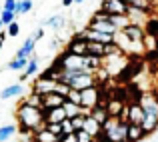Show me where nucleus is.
Instances as JSON below:
<instances>
[{"mask_svg": "<svg viewBox=\"0 0 158 142\" xmlns=\"http://www.w3.org/2000/svg\"><path fill=\"white\" fill-rule=\"evenodd\" d=\"M16 120L22 132H34L40 126H44V114L42 108L28 106V104L20 102V106L16 108Z\"/></svg>", "mask_w": 158, "mask_h": 142, "instance_id": "1", "label": "nucleus"}, {"mask_svg": "<svg viewBox=\"0 0 158 142\" xmlns=\"http://www.w3.org/2000/svg\"><path fill=\"white\" fill-rule=\"evenodd\" d=\"M54 66H56L58 70H70V72L82 70L84 68V54H74V52H68V50H66V52L60 54V58L54 62Z\"/></svg>", "mask_w": 158, "mask_h": 142, "instance_id": "2", "label": "nucleus"}, {"mask_svg": "<svg viewBox=\"0 0 158 142\" xmlns=\"http://www.w3.org/2000/svg\"><path fill=\"white\" fill-rule=\"evenodd\" d=\"M86 28H92V30H98V32H108V34H114V32L118 30V28L110 22L108 14H106V12H102L100 8H98V10L92 14V18L88 20Z\"/></svg>", "mask_w": 158, "mask_h": 142, "instance_id": "3", "label": "nucleus"}, {"mask_svg": "<svg viewBox=\"0 0 158 142\" xmlns=\"http://www.w3.org/2000/svg\"><path fill=\"white\" fill-rule=\"evenodd\" d=\"M100 104V86L94 84V86H88V88L80 90V106L90 110L92 106Z\"/></svg>", "mask_w": 158, "mask_h": 142, "instance_id": "4", "label": "nucleus"}, {"mask_svg": "<svg viewBox=\"0 0 158 142\" xmlns=\"http://www.w3.org/2000/svg\"><path fill=\"white\" fill-rule=\"evenodd\" d=\"M80 36L84 40H92V42H100V44H110L114 42V34H108V32H98L92 28H84L80 32Z\"/></svg>", "mask_w": 158, "mask_h": 142, "instance_id": "5", "label": "nucleus"}, {"mask_svg": "<svg viewBox=\"0 0 158 142\" xmlns=\"http://www.w3.org/2000/svg\"><path fill=\"white\" fill-rule=\"evenodd\" d=\"M100 10L106 12V14H126L128 4L124 0H102Z\"/></svg>", "mask_w": 158, "mask_h": 142, "instance_id": "6", "label": "nucleus"}, {"mask_svg": "<svg viewBox=\"0 0 158 142\" xmlns=\"http://www.w3.org/2000/svg\"><path fill=\"white\" fill-rule=\"evenodd\" d=\"M122 32L128 36V40H132V42L138 44V46H142L144 34H146V32H144V26H140V24H126V26L122 28Z\"/></svg>", "mask_w": 158, "mask_h": 142, "instance_id": "7", "label": "nucleus"}, {"mask_svg": "<svg viewBox=\"0 0 158 142\" xmlns=\"http://www.w3.org/2000/svg\"><path fill=\"white\" fill-rule=\"evenodd\" d=\"M150 14H152L150 10H142V8H136V6H128V10H126V16L130 20V24H140V26L146 24Z\"/></svg>", "mask_w": 158, "mask_h": 142, "instance_id": "8", "label": "nucleus"}, {"mask_svg": "<svg viewBox=\"0 0 158 142\" xmlns=\"http://www.w3.org/2000/svg\"><path fill=\"white\" fill-rule=\"evenodd\" d=\"M126 132H128V122L118 118L116 126L106 134V138H110V140H114V142H126Z\"/></svg>", "mask_w": 158, "mask_h": 142, "instance_id": "9", "label": "nucleus"}, {"mask_svg": "<svg viewBox=\"0 0 158 142\" xmlns=\"http://www.w3.org/2000/svg\"><path fill=\"white\" fill-rule=\"evenodd\" d=\"M54 86H56V80L42 74V78H38V80L32 84V92H38L40 96H42V94H46V92H52Z\"/></svg>", "mask_w": 158, "mask_h": 142, "instance_id": "10", "label": "nucleus"}, {"mask_svg": "<svg viewBox=\"0 0 158 142\" xmlns=\"http://www.w3.org/2000/svg\"><path fill=\"white\" fill-rule=\"evenodd\" d=\"M82 130H86L92 138H104V134H102V124L96 122L90 114L84 116V126H82Z\"/></svg>", "mask_w": 158, "mask_h": 142, "instance_id": "11", "label": "nucleus"}, {"mask_svg": "<svg viewBox=\"0 0 158 142\" xmlns=\"http://www.w3.org/2000/svg\"><path fill=\"white\" fill-rule=\"evenodd\" d=\"M66 100V96L58 94V92H46L42 94V110H46V108H54V106H62Z\"/></svg>", "mask_w": 158, "mask_h": 142, "instance_id": "12", "label": "nucleus"}, {"mask_svg": "<svg viewBox=\"0 0 158 142\" xmlns=\"http://www.w3.org/2000/svg\"><path fill=\"white\" fill-rule=\"evenodd\" d=\"M42 114H44V122H62L66 118V112L62 106L46 108V110H42Z\"/></svg>", "mask_w": 158, "mask_h": 142, "instance_id": "13", "label": "nucleus"}, {"mask_svg": "<svg viewBox=\"0 0 158 142\" xmlns=\"http://www.w3.org/2000/svg\"><path fill=\"white\" fill-rule=\"evenodd\" d=\"M124 104H126V100H122V98H108L104 102V108H106L108 116H116V118H118L122 108H124Z\"/></svg>", "mask_w": 158, "mask_h": 142, "instance_id": "14", "label": "nucleus"}, {"mask_svg": "<svg viewBox=\"0 0 158 142\" xmlns=\"http://www.w3.org/2000/svg\"><path fill=\"white\" fill-rule=\"evenodd\" d=\"M144 136H148V134L142 130V126H140V124H128L126 142H140V140L144 138Z\"/></svg>", "mask_w": 158, "mask_h": 142, "instance_id": "15", "label": "nucleus"}, {"mask_svg": "<svg viewBox=\"0 0 158 142\" xmlns=\"http://www.w3.org/2000/svg\"><path fill=\"white\" fill-rule=\"evenodd\" d=\"M66 50H68V52H74V54H86V40L80 36V32L68 42V48Z\"/></svg>", "mask_w": 158, "mask_h": 142, "instance_id": "16", "label": "nucleus"}, {"mask_svg": "<svg viewBox=\"0 0 158 142\" xmlns=\"http://www.w3.org/2000/svg\"><path fill=\"white\" fill-rule=\"evenodd\" d=\"M62 108H64V112H66V118H72V116H78V114H88V110H86V108H82L80 104L70 102V100H64Z\"/></svg>", "mask_w": 158, "mask_h": 142, "instance_id": "17", "label": "nucleus"}, {"mask_svg": "<svg viewBox=\"0 0 158 142\" xmlns=\"http://www.w3.org/2000/svg\"><path fill=\"white\" fill-rule=\"evenodd\" d=\"M38 72V58L36 56H30L28 58V62H26V66H24V70H22V76H20V80H26V78H30V76H34V74Z\"/></svg>", "mask_w": 158, "mask_h": 142, "instance_id": "18", "label": "nucleus"}, {"mask_svg": "<svg viewBox=\"0 0 158 142\" xmlns=\"http://www.w3.org/2000/svg\"><path fill=\"white\" fill-rule=\"evenodd\" d=\"M58 138H60V136L48 132L44 126H40L38 130H34V142H58Z\"/></svg>", "mask_w": 158, "mask_h": 142, "instance_id": "19", "label": "nucleus"}, {"mask_svg": "<svg viewBox=\"0 0 158 142\" xmlns=\"http://www.w3.org/2000/svg\"><path fill=\"white\" fill-rule=\"evenodd\" d=\"M24 92V86L22 84H10L0 92V100H8V98H16Z\"/></svg>", "mask_w": 158, "mask_h": 142, "instance_id": "20", "label": "nucleus"}, {"mask_svg": "<svg viewBox=\"0 0 158 142\" xmlns=\"http://www.w3.org/2000/svg\"><path fill=\"white\" fill-rule=\"evenodd\" d=\"M88 114L92 116L96 122H100V124H104V120L108 118V112H106L104 104H96V106H92V108L88 110Z\"/></svg>", "mask_w": 158, "mask_h": 142, "instance_id": "21", "label": "nucleus"}, {"mask_svg": "<svg viewBox=\"0 0 158 142\" xmlns=\"http://www.w3.org/2000/svg\"><path fill=\"white\" fill-rule=\"evenodd\" d=\"M86 54H90V56H98V58H104V44L92 42V40H86Z\"/></svg>", "mask_w": 158, "mask_h": 142, "instance_id": "22", "label": "nucleus"}, {"mask_svg": "<svg viewBox=\"0 0 158 142\" xmlns=\"http://www.w3.org/2000/svg\"><path fill=\"white\" fill-rule=\"evenodd\" d=\"M34 46H36V40L30 36V38H28L26 42L22 44V48L16 52V56H18V58H30V56H32V52H34Z\"/></svg>", "mask_w": 158, "mask_h": 142, "instance_id": "23", "label": "nucleus"}, {"mask_svg": "<svg viewBox=\"0 0 158 142\" xmlns=\"http://www.w3.org/2000/svg\"><path fill=\"white\" fill-rule=\"evenodd\" d=\"M42 26H50V28H54V30H60V28L66 26V18H64V16H60V14L50 16L48 20H44V22H42Z\"/></svg>", "mask_w": 158, "mask_h": 142, "instance_id": "24", "label": "nucleus"}, {"mask_svg": "<svg viewBox=\"0 0 158 142\" xmlns=\"http://www.w3.org/2000/svg\"><path fill=\"white\" fill-rule=\"evenodd\" d=\"M144 32H146V34H152V36H158V18L154 16V12L150 14V18L144 24Z\"/></svg>", "mask_w": 158, "mask_h": 142, "instance_id": "25", "label": "nucleus"}, {"mask_svg": "<svg viewBox=\"0 0 158 142\" xmlns=\"http://www.w3.org/2000/svg\"><path fill=\"white\" fill-rule=\"evenodd\" d=\"M108 18H110V22L114 24L118 30H122L126 24H130V20H128L126 14H108Z\"/></svg>", "mask_w": 158, "mask_h": 142, "instance_id": "26", "label": "nucleus"}, {"mask_svg": "<svg viewBox=\"0 0 158 142\" xmlns=\"http://www.w3.org/2000/svg\"><path fill=\"white\" fill-rule=\"evenodd\" d=\"M32 6H34V2H32V0H18V2H16V8H14V14L16 16L26 14V12L32 10Z\"/></svg>", "mask_w": 158, "mask_h": 142, "instance_id": "27", "label": "nucleus"}, {"mask_svg": "<svg viewBox=\"0 0 158 142\" xmlns=\"http://www.w3.org/2000/svg\"><path fill=\"white\" fill-rule=\"evenodd\" d=\"M102 66V58L98 56H90V54H84V68H90L94 72L96 68H100Z\"/></svg>", "mask_w": 158, "mask_h": 142, "instance_id": "28", "label": "nucleus"}, {"mask_svg": "<svg viewBox=\"0 0 158 142\" xmlns=\"http://www.w3.org/2000/svg\"><path fill=\"white\" fill-rule=\"evenodd\" d=\"M128 6H136V8H142V10H150L154 12V4L150 0H124Z\"/></svg>", "mask_w": 158, "mask_h": 142, "instance_id": "29", "label": "nucleus"}, {"mask_svg": "<svg viewBox=\"0 0 158 142\" xmlns=\"http://www.w3.org/2000/svg\"><path fill=\"white\" fill-rule=\"evenodd\" d=\"M16 132V126L14 124H6V126H0V142H6L14 136Z\"/></svg>", "mask_w": 158, "mask_h": 142, "instance_id": "30", "label": "nucleus"}, {"mask_svg": "<svg viewBox=\"0 0 158 142\" xmlns=\"http://www.w3.org/2000/svg\"><path fill=\"white\" fill-rule=\"evenodd\" d=\"M24 104H28V106H36V108H42V96L38 92H32L30 96H26V98L22 100Z\"/></svg>", "mask_w": 158, "mask_h": 142, "instance_id": "31", "label": "nucleus"}, {"mask_svg": "<svg viewBox=\"0 0 158 142\" xmlns=\"http://www.w3.org/2000/svg\"><path fill=\"white\" fill-rule=\"evenodd\" d=\"M26 62H28V58H18V56H16L14 60L8 64V70H12V72H20V70H24Z\"/></svg>", "mask_w": 158, "mask_h": 142, "instance_id": "32", "label": "nucleus"}, {"mask_svg": "<svg viewBox=\"0 0 158 142\" xmlns=\"http://www.w3.org/2000/svg\"><path fill=\"white\" fill-rule=\"evenodd\" d=\"M14 20H16V14L12 10H0V22H2V26L4 24L8 26V24L14 22Z\"/></svg>", "mask_w": 158, "mask_h": 142, "instance_id": "33", "label": "nucleus"}, {"mask_svg": "<svg viewBox=\"0 0 158 142\" xmlns=\"http://www.w3.org/2000/svg\"><path fill=\"white\" fill-rule=\"evenodd\" d=\"M84 116L86 114H78V116H72V118H70L74 130H82V126H84Z\"/></svg>", "mask_w": 158, "mask_h": 142, "instance_id": "34", "label": "nucleus"}, {"mask_svg": "<svg viewBox=\"0 0 158 142\" xmlns=\"http://www.w3.org/2000/svg\"><path fill=\"white\" fill-rule=\"evenodd\" d=\"M74 132H76V140L78 142H90L92 140V136H90L86 130H74Z\"/></svg>", "mask_w": 158, "mask_h": 142, "instance_id": "35", "label": "nucleus"}, {"mask_svg": "<svg viewBox=\"0 0 158 142\" xmlns=\"http://www.w3.org/2000/svg\"><path fill=\"white\" fill-rule=\"evenodd\" d=\"M60 126H62V134H68V132H74V128H72V122H70V118H64L60 122Z\"/></svg>", "mask_w": 158, "mask_h": 142, "instance_id": "36", "label": "nucleus"}, {"mask_svg": "<svg viewBox=\"0 0 158 142\" xmlns=\"http://www.w3.org/2000/svg\"><path fill=\"white\" fill-rule=\"evenodd\" d=\"M18 32H20V26H18V22H16V20L8 24V32H6V36H16Z\"/></svg>", "mask_w": 158, "mask_h": 142, "instance_id": "37", "label": "nucleus"}, {"mask_svg": "<svg viewBox=\"0 0 158 142\" xmlns=\"http://www.w3.org/2000/svg\"><path fill=\"white\" fill-rule=\"evenodd\" d=\"M58 142H78L76 140V132H68V134H62Z\"/></svg>", "mask_w": 158, "mask_h": 142, "instance_id": "38", "label": "nucleus"}, {"mask_svg": "<svg viewBox=\"0 0 158 142\" xmlns=\"http://www.w3.org/2000/svg\"><path fill=\"white\" fill-rule=\"evenodd\" d=\"M16 2H18V0H4V2H2V10H12V12H14Z\"/></svg>", "mask_w": 158, "mask_h": 142, "instance_id": "39", "label": "nucleus"}, {"mask_svg": "<svg viewBox=\"0 0 158 142\" xmlns=\"http://www.w3.org/2000/svg\"><path fill=\"white\" fill-rule=\"evenodd\" d=\"M42 36H44V30H42V28H38V30H36V32H34V34H32V38H34V40H36V42H38V40H40V38H42Z\"/></svg>", "mask_w": 158, "mask_h": 142, "instance_id": "40", "label": "nucleus"}, {"mask_svg": "<svg viewBox=\"0 0 158 142\" xmlns=\"http://www.w3.org/2000/svg\"><path fill=\"white\" fill-rule=\"evenodd\" d=\"M74 0H62V6H72Z\"/></svg>", "mask_w": 158, "mask_h": 142, "instance_id": "41", "label": "nucleus"}, {"mask_svg": "<svg viewBox=\"0 0 158 142\" xmlns=\"http://www.w3.org/2000/svg\"><path fill=\"white\" fill-rule=\"evenodd\" d=\"M98 140H100V142H114V140H110V138H106V136H104V138H98Z\"/></svg>", "mask_w": 158, "mask_h": 142, "instance_id": "42", "label": "nucleus"}, {"mask_svg": "<svg viewBox=\"0 0 158 142\" xmlns=\"http://www.w3.org/2000/svg\"><path fill=\"white\" fill-rule=\"evenodd\" d=\"M82 2H84V0H74V4H82Z\"/></svg>", "mask_w": 158, "mask_h": 142, "instance_id": "43", "label": "nucleus"}, {"mask_svg": "<svg viewBox=\"0 0 158 142\" xmlns=\"http://www.w3.org/2000/svg\"><path fill=\"white\" fill-rule=\"evenodd\" d=\"M90 142H100V140H98V138H92V140H90Z\"/></svg>", "mask_w": 158, "mask_h": 142, "instance_id": "44", "label": "nucleus"}, {"mask_svg": "<svg viewBox=\"0 0 158 142\" xmlns=\"http://www.w3.org/2000/svg\"><path fill=\"white\" fill-rule=\"evenodd\" d=\"M150 2H152V4H154V2H156V4H158V0H150Z\"/></svg>", "mask_w": 158, "mask_h": 142, "instance_id": "45", "label": "nucleus"}, {"mask_svg": "<svg viewBox=\"0 0 158 142\" xmlns=\"http://www.w3.org/2000/svg\"><path fill=\"white\" fill-rule=\"evenodd\" d=\"M0 30H2V22H0Z\"/></svg>", "mask_w": 158, "mask_h": 142, "instance_id": "46", "label": "nucleus"}, {"mask_svg": "<svg viewBox=\"0 0 158 142\" xmlns=\"http://www.w3.org/2000/svg\"><path fill=\"white\" fill-rule=\"evenodd\" d=\"M0 10H2V4H0Z\"/></svg>", "mask_w": 158, "mask_h": 142, "instance_id": "47", "label": "nucleus"}, {"mask_svg": "<svg viewBox=\"0 0 158 142\" xmlns=\"http://www.w3.org/2000/svg\"><path fill=\"white\" fill-rule=\"evenodd\" d=\"M156 98H158V94H156Z\"/></svg>", "mask_w": 158, "mask_h": 142, "instance_id": "48", "label": "nucleus"}]
</instances>
